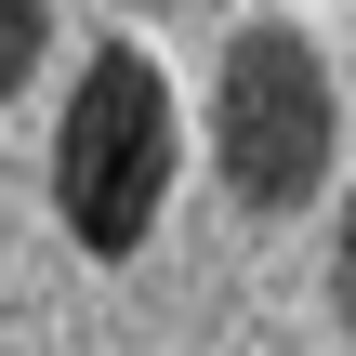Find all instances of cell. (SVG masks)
<instances>
[{"label": "cell", "instance_id": "6da1fadb", "mask_svg": "<svg viewBox=\"0 0 356 356\" xmlns=\"http://www.w3.org/2000/svg\"><path fill=\"white\" fill-rule=\"evenodd\" d=\"M172 159H185V119H172V79L145 40H106L53 119V211L92 264H132L172 211Z\"/></svg>", "mask_w": 356, "mask_h": 356}, {"label": "cell", "instance_id": "7a4b0ae2", "mask_svg": "<svg viewBox=\"0 0 356 356\" xmlns=\"http://www.w3.org/2000/svg\"><path fill=\"white\" fill-rule=\"evenodd\" d=\"M343 106H330V53L304 26H238L211 66V172L238 211H304L330 185Z\"/></svg>", "mask_w": 356, "mask_h": 356}, {"label": "cell", "instance_id": "3957f363", "mask_svg": "<svg viewBox=\"0 0 356 356\" xmlns=\"http://www.w3.org/2000/svg\"><path fill=\"white\" fill-rule=\"evenodd\" d=\"M40 40H53V0H0V106L40 79Z\"/></svg>", "mask_w": 356, "mask_h": 356}, {"label": "cell", "instance_id": "277c9868", "mask_svg": "<svg viewBox=\"0 0 356 356\" xmlns=\"http://www.w3.org/2000/svg\"><path fill=\"white\" fill-rule=\"evenodd\" d=\"M330 317H343V343H356V198H343V225H330Z\"/></svg>", "mask_w": 356, "mask_h": 356}]
</instances>
